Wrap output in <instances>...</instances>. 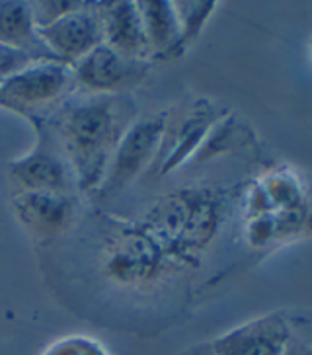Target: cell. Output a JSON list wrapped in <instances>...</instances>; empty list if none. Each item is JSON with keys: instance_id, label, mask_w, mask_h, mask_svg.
Masks as SVG:
<instances>
[{"instance_id": "cell-1", "label": "cell", "mask_w": 312, "mask_h": 355, "mask_svg": "<svg viewBox=\"0 0 312 355\" xmlns=\"http://www.w3.org/2000/svg\"><path fill=\"white\" fill-rule=\"evenodd\" d=\"M43 117L73 168L80 193H96L123 133L137 119L129 94L74 92Z\"/></svg>"}, {"instance_id": "cell-2", "label": "cell", "mask_w": 312, "mask_h": 355, "mask_svg": "<svg viewBox=\"0 0 312 355\" xmlns=\"http://www.w3.org/2000/svg\"><path fill=\"white\" fill-rule=\"evenodd\" d=\"M100 273L117 289L143 291L164 273L172 261L135 223L117 220L100 246Z\"/></svg>"}, {"instance_id": "cell-3", "label": "cell", "mask_w": 312, "mask_h": 355, "mask_svg": "<svg viewBox=\"0 0 312 355\" xmlns=\"http://www.w3.org/2000/svg\"><path fill=\"white\" fill-rule=\"evenodd\" d=\"M76 92L73 67L55 59H40L0 80V104L26 117H40L43 107H51Z\"/></svg>"}, {"instance_id": "cell-4", "label": "cell", "mask_w": 312, "mask_h": 355, "mask_svg": "<svg viewBox=\"0 0 312 355\" xmlns=\"http://www.w3.org/2000/svg\"><path fill=\"white\" fill-rule=\"evenodd\" d=\"M164 123L166 112L148 117H137L129 125L107 162L100 188L96 189L98 198H115L150 170L162 141Z\"/></svg>"}, {"instance_id": "cell-5", "label": "cell", "mask_w": 312, "mask_h": 355, "mask_svg": "<svg viewBox=\"0 0 312 355\" xmlns=\"http://www.w3.org/2000/svg\"><path fill=\"white\" fill-rule=\"evenodd\" d=\"M37 135L28 153L8 164L12 191H53L76 196L78 186L69 160L57 145L51 129L43 119H31Z\"/></svg>"}, {"instance_id": "cell-6", "label": "cell", "mask_w": 312, "mask_h": 355, "mask_svg": "<svg viewBox=\"0 0 312 355\" xmlns=\"http://www.w3.org/2000/svg\"><path fill=\"white\" fill-rule=\"evenodd\" d=\"M37 37L55 61L73 67L104 43L98 2H86L83 8L40 28Z\"/></svg>"}, {"instance_id": "cell-7", "label": "cell", "mask_w": 312, "mask_h": 355, "mask_svg": "<svg viewBox=\"0 0 312 355\" xmlns=\"http://www.w3.org/2000/svg\"><path fill=\"white\" fill-rule=\"evenodd\" d=\"M148 67L150 63L127 59L102 43L78 63L73 64L76 92L125 94V88L135 86L145 76Z\"/></svg>"}, {"instance_id": "cell-8", "label": "cell", "mask_w": 312, "mask_h": 355, "mask_svg": "<svg viewBox=\"0 0 312 355\" xmlns=\"http://www.w3.org/2000/svg\"><path fill=\"white\" fill-rule=\"evenodd\" d=\"M10 209L30 236L40 242H49L73 227L76 196L53 191H12Z\"/></svg>"}, {"instance_id": "cell-9", "label": "cell", "mask_w": 312, "mask_h": 355, "mask_svg": "<svg viewBox=\"0 0 312 355\" xmlns=\"http://www.w3.org/2000/svg\"><path fill=\"white\" fill-rule=\"evenodd\" d=\"M291 324L283 313H271L240 324L207 345L211 355H283Z\"/></svg>"}, {"instance_id": "cell-10", "label": "cell", "mask_w": 312, "mask_h": 355, "mask_svg": "<svg viewBox=\"0 0 312 355\" xmlns=\"http://www.w3.org/2000/svg\"><path fill=\"white\" fill-rule=\"evenodd\" d=\"M209 125H211V115L198 105L177 117H170V114H166L162 141L158 146L155 162L150 166L155 176L162 178L174 172L198 148L201 139L207 135Z\"/></svg>"}, {"instance_id": "cell-11", "label": "cell", "mask_w": 312, "mask_h": 355, "mask_svg": "<svg viewBox=\"0 0 312 355\" xmlns=\"http://www.w3.org/2000/svg\"><path fill=\"white\" fill-rule=\"evenodd\" d=\"M98 12L102 20L104 43L107 47H112L115 53L123 55L127 59L153 63L137 2H129V0L98 2Z\"/></svg>"}, {"instance_id": "cell-12", "label": "cell", "mask_w": 312, "mask_h": 355, "mask_svg": "<svg viewBox=\"0 0 312 355\" xmlns=\"http://www.w3.org/2000/svg\"><path fill=\"white\" fill-rule=\"evenodd\" d=\"M191 205V189H180L156 199L137 223L162 248L170 260H176L177 246L186 229Z\"/></svg>"}, {"instance_id": "cell-13", "label": "cell", "mask_w": 312, "mask_h": 355, "mask_svg": "<svg viewBox=\"0 0 312 355\" xmlns=\"http://www.w3.org/2000/svg\"><path fill=\"white\" fill-rule=\"evenodd\" d=\"M137 8L143 20L150 61L172 59L184 53V42L177 26L172 2L168 0H137Z\"/></svg>"}, {"instance_id": "cell-14", "label": "cell", "mask_w": 312, "mask_h": 355, "mask_svg": "<svg viewBox=\"0 0 312 355\" xmlns=\"http://www.w3.org/2000/svg\"><path fill=\"white\" fill-rule=\"evenodd\" d=\"M218 230V203L207 189H191V205L186 229L177 246L176 258L186 260L191 254L203 250Z\"/></svg>"}, {"instance_id": "cell-15", "label": "cell", "mask_w": 312, "mask_h": 355, "mask_svg": "<svg viewBox=\"0 0 312 355\" xmlns=\"http://www.w3.org/2000/svg\"><path fill=\"white\" fill-rule=\"evenodd\" d=\"M0 43L31 53L37 59H53L37 37L31 2L0 0Z\"/></svg>"}, {"instance_id": "cell-16", "label": "cell", "mask_w": 312, "mask_h": 355, "mask_svg": "<svg viewBox=\"0 0 312 355\" xmlns=\"http://www.w3.org/2000/svg\"><path fill=\"white\" fill-rule=\"evenodd\" d=\"M215 6H217V2H196V0H191V2L189 0L172 2L184 47L191 42H196V37L201 33L205 21L209 20V16L215 12Z\"/></svg>"}, {"instance_id": "cell-17", "label": "cell", "mask_w": 312, "mask_h": 355, "mask_svg": "<svg viewBox=\"0 0 312 355\" xmlns=\"http://www.w3.org/2000/svg\"><path fill=\"white\" fill-rule=\"evenodd\" d=\"M42 355H110V352L102 342L90 336L74 334L51 342L43 349Z\"/></svg>"}, {"instance_id": "cell-18", "label": "cell", "mask_w": 312, "mask_h": 355, "mask_svg": "<svg viewBox=\"0 0 312 355\" xmlns=\"http://www.w3.org/2000/svg\"><path fill=\"white\" fill-rule=\"evenodd\" d=\"M84 4H86V0H37V2H31L33 24L37 30L45 28L62 16L83 8Z\"/></svg>"}, {"instance_id": "cell-19", "label": "cell", "mask_w": 312, "mask_h": 355, "mask_svg": "<svg viewBox=\"0 0 312 355\" xmlns=\"http://www.w3.org/2000/svg\"><path fill=\"white\" fill-rule=\"evenodd\" d=\"M283 355H312V344L299 338V336H295L291 330V338H289V342L285 345Z\"/></svg>"}, {"instance_id": "cell-20", "label": "cell", "mask_w": 312, "mask_h": 355, "mask_svg": "<svg viewBox=\"0 0 312 355\" xmlns=\"http://www.w3.org/2000/svg\"><path fill=\"white\" fill-rule=\"evenodd\" d=\"M187 355H211V352H209V347H198V349L189 352Z\"/></svg>"}]
</instances>
